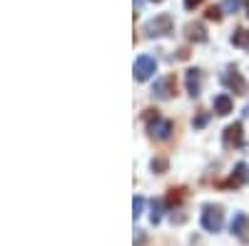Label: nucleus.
Returning <instances> with one entry per match:
<instances>
[{"label": "nucleus", "mask_w": 249, "mask_h": 246, "mask_svg": "<svg viewBox=\"0 0 249 246\" xmlns=\"http://www.w3.org/2000/svg\"><path fill=\"white\" fill-rule=\"evenodd\" d=\"M150 167H152V172L162 174L164 169H167V159H162V157H157V159H152V162H150Z\"/></svg>", "instance_id": "obj_16"}, {"label": "nucleus", "mask_w": 249, "mask_h": 246, "mask_svg": "<svg viewBox=\"0 0 249 246\" xmlns=\"http://www.w3.org/2000/svg\"><path fill=\"white\" fill-rule=\"evenodd\" d=\"M222 145L227 149H232V147H242L244 145V130H242V122H234V125H230L224 130L222 134Z\"/></svg>", "instance_id": "obj_7"}, {"label": "nucleus", "mask_w": 249, "mask_h": 246, "mask_svg": "<svg viewBox=\"0 0 249 246\" xmlns=\"http://www.w3.org/2000/svg\"><path fill=\"white\" fill-rule=\"evenodd\" d=\"M242 184H249V167H247L244 162H239V164H237L230 179L219 181V187H224V189H232V187H242Z\"/></svg>", "instance_id": "obj_8"}, {"label": "nucleus", "mask_w": 249, "mask_h": 246, "mask_svg": "<svg viewBox=\"0 0 249 246\" xmlns=\"http://www.w3.org/2000/svg\"><path fill=\"white\" fill-rule=\"evenodd\" d=\"M152 3H162V0H152Z\"/></svg>", "instance_id": "obj_23"}, {"label": "nucleus", "mask_w": 249, "mask_h": 246, "mask_svg": "<svg viewBox=\"0 0 249 246\" xmlns=\"http://www.w3.org/2000/svg\"><path fill=\"white\" fill-rule=\"evenodd\" d=\"M172 30H175V20L170 13H162L144 23V35L147 37H164V35H172Z\"/></svg>", "instance_id": "obj_1"}, {"label": "nucleus", "mask_w": 249, "mask_h": 246, "mask_svg": "<svg viewBox=\"0 0 249 246\" xmlns=\"http://www.w3.org/2000/svg\"><path fill=\"white\" fill-rule=\"evenodd\" d=\"M239 5H242V0H224V3H222V10H227V13H237Z\"/></svg>", "instance_id": "obj_18"}, {"label": "nucleus", "mask_w": 249, "mask_h": 246, "mask_svg": "<svg viewBox=\"0 0 249 246\" xmlns=\"http://www.w3.org/2000/svg\"><path fill=\"white\" fill-rule=\"evenodd\" d=\"M222 85H224L227 90H232L234 95H244V92H247V82H244V77H242L234 67H227V70L222 72Z\"/></svg>", "instance_id": "obj_6"}, {"label": "nucleus", "mask_w": 249, "mask_h": 246, "mask_svg": "<svg viewBox=\"0 0 249 246\" xmlns=\"http://www.w3.org/2000/svg\"><path fill=\"white\" fill-rule=\"evenodd\" d=\"M232 234L242 241V244H249V216L244 212H237L234 219H232Z\"/></svg>", "instance_id": "obj_9"}, {"label": "nucleus", "mask_w": 249, "mask_h": 246, "mask_svg": "<svg viewBox=\"0 0 249 246\" xmlns=\"http://www.w3.org/2000/svg\"><path fill=\"white\" fill-rule=\"evenodd\" d=\"M207 119H210V115H207V112H202V115L195 119V127H204V125H207Z\"/></svg>", "instance_id": "obj_20"}, {"label": "nucleus", "mask_w": 249, "mask_h": 246, "mask_svg": "<svg viewBox=\"0 0 249 246\" xmlns=\"http://www.w3.org/2000/svg\"><path fill=\"white\" fill-rule=\"evenodd\" d=\"M177 95V77L175 75H164L155 82V87H152V97L157 99H172Z\"/></svg>", "instance_id": "obj_5"}, {"label": "nucleus", "mask_w": 249, "mask_h": 246, "mask_svg": "<svg viewBox=\"0 0 249 246\" xmlns=\"http://www.w3.org/2000/svg\"><path fill=\"white\" fill-rule=\"evenodd\" d=\"M147 122H150V134H152V139H160V142H164V139H170L172 137V132H175V125L170 119H162L160 115H157V110H147Z\"/></svg>", "instance_id": "obj_2"}, {"label": "nucleus", "mask_w": 249, "mask_h": 246, "mask_svg": "<svg viewBox=\"0 0 249 246\" xmlns=\"http://www.w3.org/2000/svg\"><path fill=\"white\" fill-rule=\"evenodd\" d=\"M150 221L152 224L162 221V201L160 199H152V204H150Z\"/></svg>", "instance_id": "obj_15"}, {"label": "nucleus", "mask_w": 249, "mask_h": 246, "mask_svg": "<svg viewBox=\"0 0 249 246\" xmlns=\"http://www.w3.org/2000/svg\"><path fill=\"white\" fill-rule=\"evenodd\" d=\"M184 82H187V92H190L192 97H199V92H202V70H197V67L187 70Z\"/></svg>", "instance_id": "obj_10"}, {"label": "nucleus", "mask_w": 249, "mask_h": 246, "mask_svg": "<svg viewBox=\"0 0 249 246\" xmlns=\"http://www.w3.org/2000/svg\"><path fill=\"white\" fill-rule=\"evenodd\" d=\"M232 107H234V102H232V97H230V95H217V97H214V112H217L219 117L230 115V112H232Z\"/></svg>", "instance_id": "obj_11"}, {"label": "nucleus", "mask_w": 249, "mask_h": 246, "mask_svg": "<svg viewBox=\"0 0 249 246\" xmlns=\"http://www.w3.org/2000/svg\"><path fill=\"white\" fill-rule=\"evenodd\" d=\"M247 15H249V0H247Z\"/></svg>", "instance_id": "obj_22"}, {"label": "nucleus", "mask_w": 249, "mask_h": 246, "mask_svg": "<svg viewBox=\"0 0 249 246\" xmlns=\"http://www.w3.org/2000/svg\"><path fill=\"white\" fill-rule=\"evenodd\" d=\"M199 3H202V0H184V8H187V10H195Z\"/></svg>", "instance_id": "obj_21"}, {"label": "nucleus", "mask_w": 249, "mask_h": 246, "mask_svg": "<svg viewBox=\"0 0 249 246\" xmlns=\"http://www.w3.org/2000/svg\"><path fill=\"white\" fill-rule=\"evenodd\" d=\"M184 33H187V37H190L192 43H207V33H204V28L199 23H190L184 28Z\"/></svg>", "instance_id": "obj_12"}, {"label": "nucleus", "mask_w": 249, "mask_h": 246, "mask_svg": "<svg viewBox=\"0 0 249 246\" xmlns=\"http://www.w3.org/2000/svg\"><path fill=\"white\" fill-rule=\"evenodd\" d=\"M207 20L219 23V20H222V8H210V10H207Z\"/></svg>", "instance_id": "obj_19"}, {"label": "nucleus", "mask_w": 249, "mask_h": 246, "mask_svg": "<svg viewBox=\"0 0 249 246\" xmlns=\"http://www.w3.org/2000/svg\"><path fill=\"white\" fill-rule=\"evenodd\" d=\"M232 45L234 48H242V50H249V30L247 28H237L234 33H232Z\"/></svg>", "instance_id": "obj_13"}, {"label": "nucleus", "mask_w": 249, "mask_h": 246, "mask_svg": "<svg viewBox=\"0 0 249 246\" xmlns=\"http://www.w3.org/2000/svg\"><path fill=\"white\" fill-rule=\"evenodd\" d=\"M184 197H187V192H184L182 187H177V189L172 187L170 194H167V204H170V207H179V204L184 201Z\"/></svg>", "instance_id": "obj_14"}, {"label": "nucleus", "mask_w": 249, "mask_h": 246, "mask_svg": "<svg viewBox=\"0 0 249 246\" xmlns=\"http://www.w3.org/2000/svg\"><path fill=\"white\" fill-rule=\"evenodd\" d=\"M132 72H135V80H137V82H147V80L157 72V60L150 57V55H140V57L135 60Z\"/></svg>", "instance_id": "obj_4"}, {"label": "nucleus", "mask_w": 249, "mask_h": 246, "mask_svg": "<svg viewBox=\"0 0 249 246\" xmlns=\"http://www.w3.org/2000/svg\"><path fill=\"white\" fill-rule=\"evenodd\" d=\"M224 224V209L219 207V204H204L202 207V227L204 231H219Z\"/></svg>", "instance_id": "obj_3"}, {"label": "nucleus", "mask_w": 249, "mask_h": 246, "mask_svg": "<svg viewBox=\"0 0 249 246\" xmlns=\"http://www.w3.org/2000/svg\"><path fill=\"white\" fill-rule=\"evenodd\" d=\"M142 209H144V199L142 197H135V201H132V216L140 219L142 216Z\"/></svg>", "instance_id": "obj_17"}]
</instances>
